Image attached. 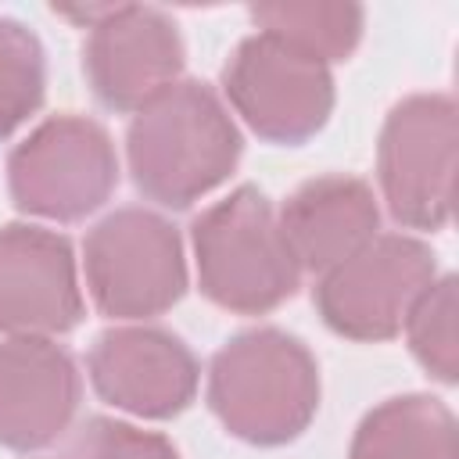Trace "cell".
<instances>
[{
    "label": "cell",
    "instance_id": "cell-1",
    "mask_svg": "<svg viewBox=\"0 0 459 459\" xmlns=\"http://www.w3.org/2000/svg\"><path fill=\"white\" fill-rule=\"evenodd\" d=\"M244 151L240 129L219 93L179 79L147 100L126 129L133 186L161 208H190L230 179Z\"/></svg>",
    "mask_w": 459,
    "mask_h": 459
},
{
    "label": "cell",
    "instance_id": "cell-2",
    "mask_svg": "<svg viewBox=\"0 0 459 459\" xmlns=\"http://www.w3.org/2000/svg\"><path fill=\"white\" fill-rule=\"evenodd\" d=\"M208 409L247 445H287L319 409V366L287 330H244L212 355Z\"/></svg>",
    "mask_w": 459,
    "mask_h": 459
},
{
    "label": "cell",
    "instance_id": "cell-3",
    "mask_svg": "<svg viewBox=\"0 0 459 459\" xmlns=\"http://www.w3.org/2000/svg\"><path fill=\"white\" fill-rule=\"evenodd\" d=\"M190 244L201 294L233 316H265L301 283L276 212L255 183L204 208L190 222Z\"/></svg>",
    "mask_w": 459,
    "mask_h": 459
},
{
    "label": "cell",
    "instance_id": "cell-4",
    "mask_svg": "<svg viewBox=\"0 0 459 459\" xmlns=\"http://www.w3.org/2000/svg\"><path fill=\"white\" fill-rule=\"evenodd\" d=\"M86 287L100 316L151 319L186 294L179 230L151 208H115L82 240Z\"/></svg>",
    "mask_w": 459,
    "mask_h": 459
},
{
    "label": "cell",
    "instance_id": "cell-5",
    "mask_svg": "<svg viewBox=\"0 0 459 459\" xmlns=\"http://www.w3.org/2000/svg\"><path fill=\"white\" fill-rule=\"evenodd\" d=\"M118 186V154L108 129L86 115L39 122L7 154V190L18 212L79 222Z\"/></svg>",
    "mask_w": 459,
    "mask_h": 459
},
{
    "label": "cell",
    "instance_id": "cell-6",
    "mask_svg": "<svg viewBox=\"0 0 459 459\" xmlns=\"http://www.w3.org/2000/svg\"><path fill=\"white\" fill-rule=\"evenodd\" d=\"M459 111L448 93L398 100L380 129L377 176L391 219L405 230H445L452 219Z\"/></svg>",
    "mask_w": 459,
    "mask_h": 459
},
{
    "label": "cell",
    "instance_id": "cell-7",
    "mask_svg": "<svg viewBox=\"0 0 459 459\" xmlns=\"http://www.w3.org/2000/svg\"><path fill=\"white\" fill-rule=\"evenodd\" d=\"M437 280L430 244L409 233H377L312 290L323 323L348 341H391L402 333L416 298Z\"/></svg>",
    "mask_w": 459,
    "mask_h": 459
},
{
    "label": "cell",
    "instance_id": "cell-8",
    "mask_svg": "<svg viewBox=\"0 0 459 459\" xmlns=\"http://www.w3.org/2000/svg\"><path fill=\"white\" fill-rule=\"evenodd\" d=\"M222 93L255 136L283 147L312 140L337 100L330 68L269 32L237 43L222 68Z\"/></svg>",
    "mask_w": 459,
    "mask_h": 459
},
{
    "label": "cell",
    "instance_id": "cell-9",
    "mask_svg": "<svg viewBox=\"0 0 459 459\" xmlns=\"http://www.w3.org/2000/svg\"><path fill=\"white\" fill-rule=\"evenodd\" d=\"M90 36L82 43V72L97 104L136 115L161 90L179 82L183 36L179 25L151 4H111L86 11Z\"/></svg>",
    "mask_w": 459,
    "mask_h": 459
},
{
    "label": "cell",
    "instance_id": "cell-10",
    "mask_svg": "<svg viewBox=\"0 0 459 459\" xmlns=\"http://www.w3.org/2000/svg\"><path fill=\"white\" fill-rule=\"evenodd\" d=\"M86 373L100 402L140 420L179 416L201 380L194 351L161 326H111L97 333Z\"/></svg>",
    "mask_w": 459,
    "mask_h": 459
},
{
    "label": "cell",
    "instance_id": "cell-11",
    "mask_svg": "<svg viewBox=\"0 0 459 459\" xmlns=\"http://www.w3.org/2000/svg\"><path fill=\"white\" fill-rule=\"evenodd\" d=\"M82 323V290L68 237L32 226H0V333L54 337Z\"/></svg>",
    "mask_w": 459,
    "mask_h": 459
},
{
    "label": "cell",
    "instance_id": "cell-12",
    "mask_svg": "<svg viewBox=\"0 0 459 459\" xmlns=\"http://www.w3.org/2000/svg\"><path fill=\"white\" fill-rule=\"evenodd\" d=\"M79 394V369L57 341H0V448L39 452L54 445L72 427Z\"/></svg>",
    "mask_w": 459,
    "mask_h": 459
},
{
    "label": "cell",
    "instance_id": "cell-13",
    "mask_svg": "<svg viewBox=\"0 0 459 459\" xmlns=\"http://www.w3.org/2000/svg\"><path fill=\"white\" fill-rule=\"evenodd\" d=\"M280 233L301 273H326L377 237L380 208L373 186L359 176L305 179L276 215Z\"/></svg>",
    "mask_w": 459,
    "mask_h": 459
},
{
    "label": "cell",
    "instance_id": "cell-14",
    "mask_svg": "<svg viewBox=\"0 0 459 459\" xmlns=\"http://www.w3.org/2000/svg\"><path fill=\"white\" fill-rule=\"evenodd\" d=\"M348 459H459L452 409L434 394H398L362 416Z\"/></svg>",
    "mask_w": 459,
    "mask_h": 459
},
{
    "label": "cell",
    "instance_id": "cell-15",
    "mask_svg": "<svg viewBox=\"0 0 459 459\" xmlns=\"http://www.w3.org/2000/svg\"><path fill=\"white\" fill-rule=\"evenodd\" d=\"M251 18L258 32L330 68L359 47L366 11L359 4H255Z\"/></svg>",
    "mask_w": 459,
    "mask_h": 459
},
{
    "label": "cell",
    "instance_id": "cell-16",
    "mask_svg": "<svg viewBox=\"0 0 459 459\" xmlns=\"http://www.w3.org/2000/svg\"><path fill=\"white\" fill-rule=\"evenodd\" d=\"M47 93V54L39 36L0 14V140H7L29 115L39 111Z\"/></svg>",
    "mask_w": 459,
    "mask_h": 459
},
{
    "label": "cell",
    "instance_id": "cell-17",
    "mask_svg": "<svg viewBox=\"0 0 459 459\" xmlns=\"http://www.w3.org/2000/svg\"><path fill=\"white\" fill-rule=\"evenodd\" d=\"M459 287L455 276L434 280L405 316V337L412 359L441 384L459 380V344H455Z\"/></svg>",
    "mask_w": 459,
    "mask_h": 459
},
{
    "label": "cell",
    "instance_id": "cell-18",
    "mask_svg": "<svg viewBox=\"0 0 459 459\" xmlns=\"http://www.w3.org/2000/svg\"><path fill=\"white\" fill-rule=\"evenodd\" d=\"M75 459H179V452L165 434L93 416L75 437Z\"/></svg>",
    "mask_w": 459,
    "mask_h": 459
}]
</instances>
